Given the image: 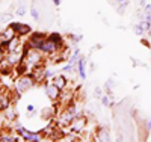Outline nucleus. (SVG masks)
I'll use <instances>...</instances> for the list:
<instances>
[{
    "instance_id": "9d476101",
    "label": "nucleus",
    "mask_w": 151,
    "mask_h": 142,
    "mask_svg": "<svg viewBox=\"0 0 151 142\" xmlns=\"http://www.w3.org/2000/svg\"><path fill=\"white\" fill-rule=\"evenodd\" d=\"M53 83L59 88V89H64L67 86V77L64 74H60V76H56L55 79H53Z\"/></svg>"
},
{
    "instance_id": "aec40b11",
    "label": "nucleus",
    "mask_w": 151,
    "mask_h": 142,
    "mask_svg": "<svg viewBox=\"0 0 151 142\" xmlns=\"http://www.w3.org/2000/svg\"><path fill=\"white\" fill-rule=\"evenodd\" d=\"M101 101H103V105H104V106H112V101H109V98H107V97H103V98H101Z\"/></svg>"
},
{
    "instance_id": "423d86ee",
    "label": "nucleus",
    "mask_w": 151,
    "mask_h": 142,
    "mask_svg": "<svg viewBox=\"0 0 151 142\" xmlns=\"http://www.w3.org/2000/svg\"><path fill=\"white\" fill-rule=\"evenodd\" d=\"M60 91H62V89H59L55 83L45 86V94H47V97L52 100V101H58V100H59V97H60Z\"/></svg>"
},
{
    "instance_id": "b1692460",
    "label": "nucleus",
    "mask_w": 151,
    "mask_h": 142,
    "mask_svg": "<svg viewBox=\"0 0 151 142\" xmlns=\"http://www.w3.org/2000/svg\"><path fill=\"white\" fill-rule=\"evenodd\" d=\"M3 53H5V51H3L2 48H0V62H2V61L5 59V55H3Z\"/></svg>"
},
{
    "instance_id": "393cba45",
    "label": "nucleus",
    "mask_w": 151,
    "mask_h": 142,
    "mask_svg": "<svg viewBox=\"0 0 151 142\" xmlns=\"http://www.w3.org/2000/svg\"><path fill=\"white\" fill-rule=\"evenodd\" d=\"M9 17H11L9 14H5V15L2 17V21H8V20H9Z\"/></svg>"
},
{
    "instance_id": "cd10ccee",
    "label": "nucleus",
    "mask_w": 151,
    "mask_h": 142,
    "mask_svg": "<svg viewBox=\"0 0 151 142\" xmlns=\"http://www.w3.org/2000/svg\"><path fill=\"white\" fill-rule=\"evenodd\" d=\"M141 6H145V0H141Z\"/></svg>"
},
{
    "instance_id": "f257e3e1",
    "label": "nucleus",
    "mask_w": 151,
    "mask_h": 142,
    "mask_svg": "<svg viewBox=\"0 0 151 142\" xmlns=\"http://www.w3.org/2000/svg\"><path fill=\"white\" fill-rule=\"evenodd\" d=\"M35 85V80L32 76H20V79L15 83V89L18 92H26Z\"/></svg>"
},
{
    "instance_id": "a211bd4d",
    "label": "nucleus",
    "mask_w": 151,
    "mask_h": 142,
    "mask_svg": "<svg viewBox=\"0 0 151 142\" xmlns=\"http://www.w3.org/2000/svg\"><path fill=\"white\" fill-rule=\"evenodd\" d=\"M15 117H17V113H15V110H8V113H6V118L8 120H15Z\"/></svg>"
},
{
    "instance_id": "5701e85b",
    "label": "nucleus",
    "mask_w": 151,
    "mask_h": 142,
    "mask_svg": "<svg viewBox=\"0 0 151 142\" xmlns=\"http://www.w3.org/2000/svg\"><path fill=\"white\" fill-rule=\"evenodd\" d=\"M17 12H18V15H24V12H26V9H24V6H20Z\"/></svg>"
},
{
    "instance_id": "f8f14e48",
    "label": "nucleus",
    "mask_w": 151,
    "mask_h": 142,
    "mask_svg": "<svg viewBox=\"0 0 151 142\" xmlns=\"http://www.w3.org/2000/svg\"><path fill=\"white\" fill-rule=\"evenodd\" d=\"M48 38H50V40H52L58 47H62V44H64V41H62V36L58 33V32H53V33H50L48 35Z\"/></svg>"
},
{
    "instance_id": "4be33fe9",
    "label": "nucleus",
    "mask_w": 151,
    "mask_h": 142,
    "mask_svg": "<svg viewBox=\"0 0 151 142\" xmlns=\"http://www.w3.org/2000/svg\"><path fill=\"white\" fill-rule=\"evenodd\" d=\"M73 70V65H71V63H70V65H65L64 68H62V71H64V73H67V71H71Z\"/></svg>"
},
{
    "instance_id": "dca6fc26",
    "label": "nucleus",
    "mask_w": 151,
    "mask_h": 142,
    "mask_svg": "<svg viewBox=\"0 0 151 142\" xmlns=\"http://www.w3.org/2000/svg\"><path fill=\"white\" fill-rule=\"evenodd\" d=\"M119 5H121V6L118 8V12H119V14H124V11H125V8L129 6V2H127V0H125V2H121Z\"/></svg>"
},
{
    "instance_id": "c85d7f7f",
    "label": "nucleus",
    "mask_w": 151,
    "mask_h": 142,
    "mask_svg": "<svg viewBox=\"0 0 151 142\" xmlns=\"http://www.w3.org/2000/svg\"><path fill=\"white\" fill-rule=\"evenodd\" d=\"M2 97H3V95H2V91H0V100H2Z\"/></svg>"
},
{
    "instance_id": "2eb2a0df",
    "label": "nucleus",
    "mask_w": 151,
    "mask_h": 142,
    "mask_svg": "<svg viewBox=\"0 0 151 142\" xmlns=\"http://www.w3.org/2000/svg\"><path fill=\"white\" fill-rule=\"evenodd\" d=\"M80 59V51L79 50H74V53H73V56H71V59H70V63L73 65V63H76Z\"/></svg>"
},
{
    "instance_id": "a878e982",
    "label": "nucleus",
    "mask_w": 151,
    "mask_h": 142,
    "mask_svg": "<svg viewBox=\"0 0 151 142\" xmlns=\"http://www.w3.org/2000/svg\"><path fill=\"white\" fill-rule=\"evenodd\" d=\"M60 2H62V0H53V3H55L56 6H59V5H60Z\"/></svg>"
},
{
    "instance_id": "6e6552de",
    "label": "nucleus",
    "mask_w": 151,
    "mask_h": 142,
    "mask_svg": "<svg viewBox=\"0 0 151 142\" xmlns=\"http://www.w3.org/2000/svg\"><path fill=\"white\" fill-rule=\"evenodd\" d=\"M12 63L8 58L6 59H3L2 62H0V74H3V76H9L11 74V71H12Z\"/></svg>"
},
{
    "instance_id": "0eeeda50",
    "label": "nucleus",
    "mask_w": 151,
    "mask_h": 142,
    "mask_svg": "<svg viewBox=\"0 0 151 142\" xmlns=\"http://www.w3.org/2000/svg\"><path fill=\"white\" fill-rule=\"evenodd\" d=\"M11 29H14V32L17 35H26L30 33V26L29 24H23V23H11L9 24Z\"/></svg>"
},
{
    "instance_id": "20e7f679",
    "label": "nucleus",
    "mask_w": 151,
    "mask_h": 142,
    "mask_svg": "<svg viewBox=\"0 0 151 142\" xmlns=\"http://www.w3.org/2000/svg\"><path fill=\"white\" fill-rule=\"evenodd\" d=\"M18 133H20V136L24 141H29V142H35V141H41L42 139L41 133H32V132L26 130V128H23V127H18Z\"/></svg>"
},
{
    "instance_id": "7ed1b4c3",
    "label": "nucleus",
    "mask_w": 151,
    "mask_h": 142,
    "mask_svg": "<svg viewBox=\"0 0 151 142\" xmlns=\"http://www.w3.org/2000/svg\"><path fill=\"white\" fill-rule=\"evenodd\" d=\"M45 38H47L45 33H42V32H36V33H33V35L30 36V40L27 41V45H30L32 48H40L41 44L44 43Z\"/></svg>"
},
{
    "instance_id": "4468645a",
    "label": "nucleus",
    "mask_w": 151,
    "mask_h": 142,
    "mask_svg": "<svg viewBox=\"0 0 151 142\" xmlns=\"http://www.w3.org/2000/svg\"><path fill=\"white\" fill-rule=\"evenodd\" d=\"M12 141H20L18 138H12L11 135H2L0 136V142H12Z\"/></svg>"
},
{
    "instance_id": "f03ea898",
    "label": "nucleus",
    "mask_w": 151,
    "mask_h": 142,
    "mask_svg": "<svg viewBox=\"0 0 151 142\" xmlns=\"http://www.w3.org/2000/svg\"><path fill=\"white\" fill-rule=\"evenodd\" d=\"M60 47H58L50 38L47 36L45 40H44V43L41 44V47H40V50L41 51H44V53H48V55H55V53H58V50H59Z\"/></svg>"
},
{
    "instance_id": "412c9836",
    "label": "nucleus",
    "mask_w": 151,
    "mask_h": 142,
    "mask_svg": "<svg viewBox=\"0 0 151 142\" xmlns=\"http://www.w3.org/2000/svg\"><path fill=\"white\" fill-rule=\"evenodd\" d=\"M94 94H95V97H101V88H95Z\"/></svg>"
},
{
    "instance_id": "9b49d317",
    "label": "nucleus",
    "mask_w": 151,
    "mask_h": 142,
    "mask_svg": "<svg viewBox=\"0 0 151 142\" xmlns=\"http://www.w3.org/2000/svg\"><path fill=\"white\" fill-rule=\"evenodd\" d=\"M85 67H86V59L83 56H80V59L77 61V68H79V74L82 79H85L86 77V73H85Z\"/></svg>"
},
{
    "instance_id": "6ab92c4d",
    "label": "nucleus",
    "mask_w": 151,
    "mask_h": 142,
    "mask_svg": "<svg viewBox=\"0 0 151 142\" xmlns=\"http://www.w3.org/2000/svg\"><path fill=\"white\" fill-rule=\"evenodd\" d=\"M30 14H32V17H33L35 20H38V18H40V12H38L35 8H32V9H30Z\"/></svg>"
},
{
    "instance_id": "39448f33",
    "label": "nucleus",
    "mask_w": 151,
    "mask_h": 142,
    "mask_svg": "<svg viewBox=\"0 0 151 142\" xmlns=\"http://www.w3.org/2000/svg\"><path fill=\"white\" fill-rule=\"evenodd\" d=\"M85 125H86V118L85 117H76L71 121L70 128H71V132H74V133H80L85 128Z\"/></svg>"
},
{
    "instance_id": "1a4fd4ad",
    "label": "nucleus",
    "mask_w": 151,
    "mask_h": 142,
    "mask_svg": "<svg viewBox=\"0 0 151 142\" xmlns=\"http://www.w3.org/2000/svg\"><path fill=\"white\" fill-rule=\"evenodd\" d=\"M95 139H97V141H104V142L109 141V139H110V138H109V128L104 127V125H103V127H100L98 130H97V136H95Z\"/></svg>"
},
{
    "instance_id": "bb28decb",
    "label": "nucleus",
    "mask_w": 151,
    "mask_h": 142,
    "mask_svg": "<svg viewBox=\"0 0 151 142\" xmlns=\"http://www.w3.org/2000/svg\"><path fill=\"white\" fill-rule=\"evenodd\" d=\"M27 110H29V112H32V110H33V106H32V105H29V106H27Z\"/></svg>"
},
{
    "instance_id": "ddd939ff",
    "label": "nucleus",
    "mask_w": 151,
    "mask_h": 142,
    "mask_svg": "<svg viewBox=\"0 0 151 142\" xmlns=\"http://www.w3.org/2000/svg\"><path fill=\"white\" fill-rule=\"evenodd\" d=\"M9 106H11V100L8 97H2V100H0V110H6Z\"/></svg>"
},
{
    "instance_id": "f3484780",
    "label": "nucleus",
    "mask_w": 151,
    "mask_h": 142,
    "mask_svg": "<svg viewBox=\"0 0 151 142\" xmlns=\"http://www.w3.org/2000/svg\"><path fill=\"white\" fill-rule=\"evenodd\" d=\"M134 32H136L137 35H142L145 30H144V27H142L141 24H136V26H134Z\"/></svg>"
}]
</instances>
